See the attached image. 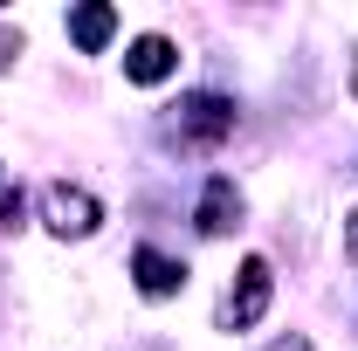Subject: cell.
<instances>
[{
  "mask_svg": "<svg viewBox=\"0 0 358 351\" xmlns=\"http://www.w3.org/2000/svg\"><path fill=\"white\" fill-rule=\"evenodd\" d=\"M21 227V193H0V234H14Z\"/></svg>",
  "mask_w": 358,
  "mask_h": 351,
  "instance_id": "obj_8",
  "label": "cell"
},
{
  "mask_svg": "<svg viewBox=\"0 0 358 351\" xmlns=\"http://www.w3.org/2000/svg\"><path fill=\"white\" fill-rule=\"evenodd\" d=\"M275 351H310V345H303V338H289V345H275Z\"/></svg>",
  "mask_w": 358,
  "mask_h": 351,
  "instance_id": "obj_11",
  "label": "cell"
},
{
  "mask_svg": "<svg viewBox=\"0 0 358 351\" xmlns=\"http://www.w3.org/2000/svg\"><path fill=\"white\" fill-rule=\"evenodd\" d=\"M42 207H48V227H55L62 241H69V234L83 241V234H96V220H103V207L90 200L83 186H62V179H55V186L42 193Z\"/></svg>",
  "mask_w": 358,
  "mask_h": 351,
  "instance_id": "obj_2",
  "label": "cell"
},
{
  "mask_svg": "<svg viewBox=\"0 0 358 351\" xmlns=\"http://www.w3.org/2000/svg\"><path fill=\"white\" fill-rule=\"evenodd\" d=\"M352 96H358V62H352Z\"/></svg>",
  "mask_w": 358,
  "mask_h": 351,
  "instance_id": "obj_12",
  "label": "cell"
},
{
  "mask_svg": "<svg viewBox=\"0 0 358 351\" xmlns=\"http://www.w3.org/2000/svg\"><path fill=\"white\" fill-rule=\"evenodd\" d=\"M69 35H76V48H90V55H96V48L117 35V7H103V0L76 7V14H69Z\"/></svg>",
  "mask_w": 358,
  "mask_h": 351,
  "instance_id": "obj_7",
  "label": "cell"
},
{
  "mask_svg": "<svg viewBox=\"0 0 358 351\" xmlns=\"http://www.w3.org/2000/svg\"><path fill=\"white\" fill-rule=\"evenodd\" d=\"M241 220V193H234V179H207V193H200V234H227Z\"/></svg>",
  "mask_w": 358,
  "mask_h": 351,
  "instance_id": "obj_6",
  "label": "cell"
},
{
  "mask_svg": "<svg viewBox=\"0 0 358 351\" xmlns=\"http://www.w3.org/2000/svg\"><path fill=\"white\" fill-rule=\"evenodd\" d=\"M173 69H179V48L166 42V35H138V42L124 48V76H131V83H166Z\"/></svg>",
  "mask_w": 358,
  "mask_h": 351,
  "instance_id": "obj_4",
  "label": "cell"
},
{
  "mask_svg": "<svg viewBox=\"0 0 358 351\" xmlns=\"http://www.w3.org/2000/svg\"><path fill=\"white\" fill-rule=\"evenodd\" d=\"M345 255H352V268H358V214L345 220Z\"/></svg>",
  "mask_w": 358,
  "mask_h": 351,
  "instance_id": "obj_10",
  "label": "cell"
},
{
  "mask_svg": "<svg viewBox=\"0 0 358 351\" xmlns=\"http://www.w3.org/2000/svg\"><path fill=\"white\" fill-rule=\"evenodd\" d=\"M179 131L193 138V145H221V138L234 131V103H227V96H214V89L186 96V103H179Z\"/></svg>",
  "mask_w": 358,
  "mask_h": 351,
  "instance_id": "obj_3",
  "label": "cell"
},
{
  "mask_svg": "<svg viewBox=\"0 0 358 351\" xmlns=\"http://www.w3.org/2000/svg\"><path fill=\"white\" fill-rule=\"evenodd\" d=\"M268 296H275V275H268L262 255H248V262H241V282L227 289V303H221V324H227V331H248V324H262Z\"/></svg>",
  "mask_w": 358,
  "mask_h": 351,
  "instance_id": "obj_1",
  "label": "cell"
},
{
  "mask_svg": "<svg viewBox=\"0 0 358 351\" xmlns=\"http://www.w3.org/2000/svg\"><path fill=\"white\" fill-rule=\"evenodd\" d=\"M131 275H138L145 296H173L179 282H186V268H179L173 255H159V248H138V255H131Z\"/></svg>",
  "mask_w": 358,
  "mask_h": 351,
  "instance_id": "obj_5",
  "label": "cell"
},
{
  "mask_svg": "<svg viewBox=\"0 0 358 351\" xmlns=\"http://www.w3.org/2000/svg\"><path fill=\"white\" fill-rule=\"evenodd\" d=\"M14 48H21V35H14V28H0V69L14 62Z\"/></svg>",
  "mask_w": 358,
  "mask_h": 351,
  "instance_id": "obj_9",
  "label": "cell"
}]
</instances>
